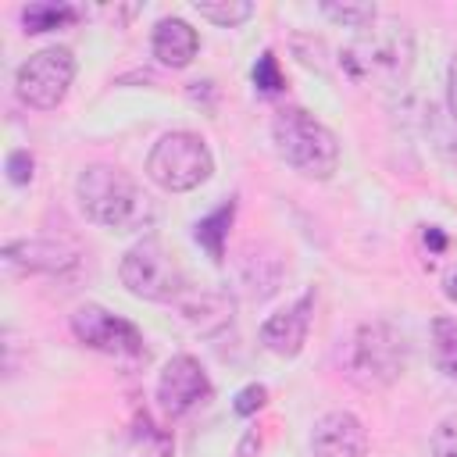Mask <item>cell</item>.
<instances>
[{"mask_svg": "<svg viewBox=\"0 0 457 457\" xmlns=\"http://www.w3.org/2000/svg\"><path fill=\"white\" fill-rule=\"evenodd\" d=\"M75 196L82 214L93 225H104L111 232H139L154 225V200L143 193V186L114 168V164H89L75 179Z\"/></svg>", "mask_w": 457, "mask_h": 457, "instance_id": "cell-1", "label": "cell"}, {"mask_svg": "<svg viewBox=\"0 0 457 457\" xmlns=\"http://www.w3.org/2000/svg\"><path fill=\"white\" fill-rule=\"evenodd\" d=\"M411 64L414 36L403 21H375L339 50V68L361 86L393 89L411 75Z\"/></svg>", "mask_w": 457, "mask_h": 457, "instance_id": "cell-2", "label": "cell"}, {"mask_svg": "<svg viewBox=\"0 0 457 457\" xmlns=\"http://www.w3.org/2000/svg\"><path fill=\"white\" fill-rule=\"evenodd\" d=\"M271 139H275V150L278 157L300 171L303 179H332L336 168H339V139L336 132L318 121L311 111L303 107H286L275 114L271 121Z\"/></svg>", "mask_w": 457, "mask_h": 457, "instance_id": "cell-3", "label": "cell"}, {"mask_svg": "<svg viewBox=\"0 0 457 457\" xmlns=\"http://www.w3.org/2000/svg\"><path fill=\"white\" fill-rule=\"evenodd\" d=\"M118 275H121V286L139 300L171 303L186 293L182 264L175 261V253L157 236H143L139 243H132L121 257Z\"/></svg>", "mask_w": 457, "mask_h": 457, "instance_id": "cell-4", "label": "cell"}, {"mask_svg": "<svg viewBox=\"0 0 457 457\" xmlns=\"http://www.w3.org/2000/svg\"><path fill=\"white\" fill-rule=\"evenodd\" d=\"M146 175L168 193H189L214 175L211 146L196 132H164L146 157Z\"/></svg>", "mask_w": 457, "mask_h": 457, "instance_id": "cell-5", "label": "cell"}, {"mask_svg": "<svg viewBox=\"0 0 457 457\" xmlns=\"http://www.w3.org/2000/svg\"><path fill=\"white\" fill-rule=\"evenodd\" d=\"M403 336L386 321H368L353 332L346 350V375L361 389H382L403 371Z\"/></svg>", "mask_w": 457, "mask_h": 457, "instance_id": "cell-6", "label": "cell"}, {"mask_svg": "<svg viewBox=\"0 0 457 457\" xmlns=\"http://www.w3.org/2000/svg\"><path fill=\"white\" fill-rule=\"evenodd\" d=\"M75 71H79V61L68 46L36 50L29 61H21V68L14 75L18 100L32 111H54L68 96V89L75 82Z\"/></svg>", "mask_w": 457, "mask_h": 457, "instance_id": "cell-7", "label": "cell"}, {"mask_svg": "<svg viewBox=\"0 0 457 457\" xmlns=\"http://www.w3.org/2000/svg\"><path fill=\"white\" fill-rule=\"evenodd\" d=\"M71 332L82 346H89L96 353H107V357H118V361H146L143 332L129 318L111 314L100 303H82L71 314Z\"/></svg>", "mask_w": 457, "mask_h": 457, "instance_id": "cell-8", "label": "cell"}, {"mask_svg": "<svg viewBox=\"0 0 457 457\" xmlns=\"http://www.w3.org/2000/svg\"><path fill=\"white\" fill-rule=\"evenodd\" d=\"M211 396V382H207V371L196 357L189 353H175L164 368H161V378H157V400L168 414H186L193 411L200 400Z\"/></svg>", "mask_w": 457, "mask_h": 457, "instance_id": "cell-9", "label": "cell"}, {"mask_svg": "<svg viewBox=\"0 0 457 457\" xmlns=\"http://www.w3.org/2000/svg\"><path fill=\"white\" fill-rule=\"evenodd\" d=\"M311 314H314V293H303L296 303H289L286 311H275L264 325H261V343L264 350H271L275 357H296L307 343L311 332Z\"/></svg>", "mask_w": 457, "mask_h": 457, "instance_id": "cell-10", "label": "cell"}, {"mask_svg": "<svg viewBox=\"0 0 457 457\" xmlns=\"http://www.w3.org/2000/svg\"><path fill=\"white\" fill-rule=\"evenodd\" d=\"M314 457H364L368 453V432L357 414L350 411H328L318 418L311 432Z\"/></svg>", "mask_w": 457, "mask_h": 457, "instance_id": "cell-11", "label": "cell"}, {"mask_svg": "<svg viewBox=\"0 0 457 457\" xmlns=\"http://www.w3.org/2000/svg\"><path fill=\"white\" fill-rule=\"evenodd\" d=\"M150 50H154V57H157L161 64H168V68H186V64L196 57V50H200V36H196V29H193L189 21H182V18H161V21L154 25Z\"/></svg>", "mask_w": 457, "mask_h": 457, "instance_id": "cell-12", "label": "cell"}, {"mask_svg": "<svg viewBox=\"0 0 457 457\" xmlns=\"http://www.w3.org/2000/svg\"><path fill=\"white\" fill-rule=\"evenodd\" d=\"M4 264L11 271H64L75 264V253L57 246V243H46V239H21V243H7L4 246Z\"/></svg>", "mask_w": 457, "mask_h": 457, "instance_id": "cell-13", "label": "cell"}, {"mask_svg": "<svg viewBox=\"0 0 457 457\" xmlns=\"http://www.w3.org/2000/svg\"><path fill=\"white\" fill-rule=\"evenodd\" d=\"M232 218H236V204L228 200V204H221L218 211H211L207 218H200L196 228H193V239L207 250V257H211L214 264L225 261V239H228V225H232Z\"/></svg>", "mask_w": 457, "mask_h": 457, "instance_id": "cell-14", "label": "cell"}, {"mask_svg": "<svg viewBox=\"0 0 457 457\" xmlns=\"http://www.w3.org/2000/svg\"><path fill=\"white\" fill-rule=\"evenodd\" d=\"M79 7L71 4H29L21 11V25L25 32H50V29H64L71 21H79Z\"/></svg>", "mask_w": 457, "mask_h": 457, "instance_id": "cell-15", "label": "cell"}, {"mask_svg": "<svg viewBox=\"0 0 457 457\" xmlns=\"http://www.w3.org/2000/svg\"><path fill=\"white\" fill-rule=\"evenodd\" d=\"M432 353L446 378H457V318L432 321Z\"/></svg>", "mask_w": 457, "mask_h": 457, "instance_id": "cell-16", "label": "cell"}, {"mask_svg": "<svg viewBox=\"0 0 457 457\" xmlns=\"http://www.w3.org/2000/svg\"><path fill=\"white\" fill-rule=\"evenodd\" d=\"M193 11L221 29H236L243 25L246 18H253V4L250 0H196Z\"/></svg>", "mask_w": 457, "mask_h": 457, "instance_id": "cell-17", "label": "cell"}, {"mask_svg": "<svg viewBox=\"0 0 457 457\" xmlns=\"http://www.w3.org/2000/svg\"><path fill=\"white\" fill-rule=\"evenodd\" d=\"M321 14L328 21H336V25H343V29H357V32H364L368 25L378 21L375 4H364V0H357V4H332V0H325L321 4Z\"/></svg>", "mask_w": 457, "mask_h": 457, "instance_id": "cell-18", "label": "cell"}, {"mask_svg": "<svg viewBox=\"0 0 457 457\" xmlns=\"http://www.w3.org/2000/svg\"><path fill=\"white\" fill-rule=\"evenodd\" d=\"M253 86H257L261 93H278V89L286 86V79H282V71H278V57H275L271 50H264V54L257 57V64H253Z\"/></svg>", "mask_w": 457, "mask_h": 457, "instance_id": "cell-19", "label": "cell"}, {"mask_svg": "<svg viewBox=\"0 0 457 457\" xmlns=\"http://www.w3.org/2000/svg\"><path fill=\"white\" fill-rule=\"evenodd\" d=\"M432 457H457V411L432 428Z\"/></svg>", "mask_w": 457, "mask_h": 457, "instance_id": "cell-20", "label": "cell"}, {"mask_svg": "<svg viewBox=\"0 0 457 457\" xmlns=\"http://www.w3.org/2000/svg\"><path fill=\"white\" fill-rule=\"evenodd\" d=\"M264 400H268V389H264L261 382H250V386H243V389L236 393L232 407H236L239 418H250V414H257V411L264 407Z\"/></svg>", "mask_w": 457, "mask_h": 457, "instance_id": "cell-21", "label": "cell"}, {"mask_svg": "<svg viewBox=\"0 0 457 457\" xmlns=\"http://www.w3.org/2000/svg\"><path fill=\"white\" fill-rule=\"evenodd\" d=\"M32 168H36V161H32L29 150H11L7 154V179L14 186H29L32 182Z\"/></svg>", "mask_w": 457, "mask_h": 457, "instance_id": "cell-22", "label": "cell"}, {"mask_svg": "<svg viewBox=\"0 0 457 457\" xmlns=\"http://www.w3.org/2000/svg\"><path fill=\"white\" fill-rule=\"evenodd\" d=\"M446 104H450V118L457 125V54H453V61L446 68Z\"/></svg>", "mask_w": 457, "mask_h": 457, "instance_id": "cell-23", "label": "cell"}, {"mask_svg": "<svg viewBox=\"0 0 457 457\" xmlns=\"http://www.w3.org/2000/svg\"><path fill=\"white\" fill-rule=\"evenodd\" d=\"M446 296H450V300H457V275L450 278V286H446Z\"/></svg>", "mask_w": 457, "mask_h": 457, "instance_id": "cell-24", "label": "cell"}]
</instances>
